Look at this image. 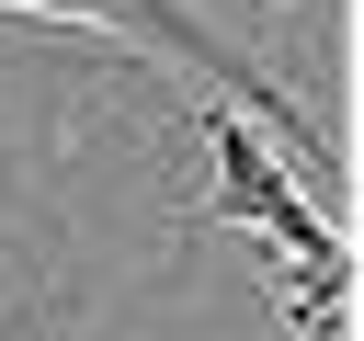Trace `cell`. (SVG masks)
<instances>
[{"label": "cell", "mask_w": 364, "mask_h": 341, "mask_svg": "<svg viewBox=\"0 0 364 341\" xmlns=\"http://www.w3.org/2000/svg\"><path fill=\"white\" fill-rule=\"evenodd\" d=\"M193 125H205V205H193V216L262 239L273 296H284V341H330V330L353 318V227L262 148V125H250L239 102H205Z\"/></svg>", "instance_id": "obj_1"}, {"label": "cell", "mask_w": 364, "mask_h": 341, "mask_svg": "<svg viewBox=\"0 0 364 341\" xmlns=\"http://www.w3.org/2000/svg\"><path fill=\"white\" fill-rule=\"evenodd\" d=\"M0 11H34V23H91V34H125L148 68H182V80H205L216 102H239V114H262L273 136H296L307 148V170L318 182H341V136L307 114V91H284L239 34H216L193 0H0Z\"/></svg>", "instance_id": "obj_2"}, {"label": "cell", "mask_w": 364, "mask_h": 341, "mask_svg": "<svg viewBox=\"0 0 364 341\" xmlns=\"http://www.w3.org/2000/svg\"><path fill=\"white\" fill-rule=\"evenodd\" d=\"M0 341H11V330H0Z\"/></svg>", "instance_id": "obj_3"}]
</instances>
